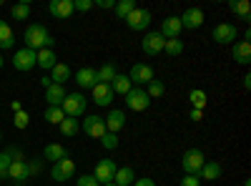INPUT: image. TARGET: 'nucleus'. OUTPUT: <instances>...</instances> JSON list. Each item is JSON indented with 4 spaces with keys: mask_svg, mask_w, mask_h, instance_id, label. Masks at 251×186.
<instances>
[{
    "mask_svg": "<svg viewBox=\"0 0 251 186\" xmlns=\"http://www.w3.org/2000/svg\"><path fill=\"white\" fill-rule=\"evenodd\" d=\"M23 40H25V48H30V51H35V53L43 51V48H53V46H55V38L48 33L46 26H40V23L28 26Z\"/></svg>",
    "mask_w": 251,
    "mask_h": 186,
    "instance_id": "nucleus-1",
    "label": "nucleus"
},
{
    "mask_svg": "<svg viewBox=\"0 0 251 186\" xmlns=\"http://www.w3.org/2000/svg\"><path fill=\"white\" fill-rule=\"evenodd\" d=\"M60 108H63V113H66V116L78 118V116L86 113V108H88V98L83 96V93H68L66 101L60 103Z\"/></svg>",
    "mask_w": 251,
    "mask_h": 186,
    "instance_id": "nucleus-2",
    "label": "nucleus"
},
{
    "mask_svg": "<svg viewBox=\"0 0 251 186\" xmlns=\"http://www.w3.org/2000/svg\"><path fill=\"white\" fill-rule=\"evenodd\" d=\"M203 163H206V159H203V154H201L199 149H188V151L181 156V169H183V174H188V176H199L201 169H203Z\"/></svg>",
    "mask_w": 251,
    "mask_h": 186,
    "instance_id": "nucleus-3",
    "label": "nucleus"
},
{
    "mask_svg": "<svg viewBox=\"0 0 251 186\" xmlns=\"http://www.w3.org/2000/svg\"><path fill=\"white\" fill-rule=\"evenodd\" d=\"M149 106H151V98H149V93H146L143 88L133 86L128 93H126V108H128V111L141 113V111H146Z\"/></svg>",
    "mask_w": 251,
    "mask_h": 186,
    "instance_id": "nucleus-4",
    "label": "nucleus"
},
{
    "mask_svg": "<svg viewBox=\"0 0 251 186\" xmlns=\"http://www.w3.org/2000/svg\"><path fill=\"white\" fill-rule=\"evenodd\" d=\"M151 20H153L151 10H146V8H133L128 15H126V26H128L131 30H146V28L151 26Z\"/></svg>",
    "mask_w": 251,
    "mask_h": 186,
    "instance_id": "nucleus-5",
    "label": "nucleus"
},
{
    "mask_svg": "<svg viewBox=\"0 0 251 186\" xmlns=\"http://www.w3.org/2000/svg\"><path fill=\"white\" fill-rule=\"evenodd\" d=\"M116 171H118V166H116L113 159H100V161L96 163V174H93V176H96L98 184H113Z\"/></svg>",
    "mask_w": 251,
    "mask_h": 186,
    "instance_id": "nucleus-6",
    "label": "nucleus"
},
{
    "mask_svg": "<svg viewBox=\"0 0 251 186\" xmlns=\"http://www.w3.org/2000/svg\"><path fill=\"white\" fill-rule=\"evenodd\" d=\"M128 78H131V83L133 86H149L151 80L156 78V73H153V68L151 66H146V63H136L131 71H128Z\"/></svg>",
    "mask_w": 251,
    "mask_h": 186,
    "instance_id": "nucleus-7",
    "label": "nucleus"
},
{
    "mask_svg": "<svg viewBox=\"0 0 251 186\" xmlns=\"http://www.w3.org/2000/svg\"><path fill=\"white\" fill-rule=\"evenodd\" d=\"M73 174H75V161L68 159V156L60 159V161H55L53 169H50L53 181H68V179H73Z\"/></svg>",
    "mask_w": 251,
    "mask_h": 186,
    "instance_id": "nucleus-8",
    "label": "nucleus"
},
{
    "mask_svg": "<svg viewBox=\"0 0 251 186\" xmlns=\"http://www.w3.org/2000/svg\"><path fill=\"white\" fill-rule=\"evenodd\" d=\"M236 38H239V33H236V26H231V23H219L214 28V40L219 46H234Z\"/></svg>",
    "mask_w": 251,
    "mask_h": 186,
    "instance_id": "nucleus-9",
    "label": "nucleus"
},
{
    "mask_svg": "<svg viewBox=\"0 0 251 186\" xmlns=\"http://www.w3.org/2000/svg\"><path fill=\"white\" fill-rule=\"evenodd\" d=\"M163 35L156 30V33H146L143 35V40H141V51L146 53V55H158V53H163Z\"/></svg>",
    "mask_w": 251,
    "mask_h": 186,
    "instance_id": "nucleus-10",
    "label": "nucleus"
},
{
    "mask_svg": "<svg viewBox=\"0 0 251 186\" xmlns=\"http://www.w3.org/2000/svg\"><path fill=\"white\" fill-rule=\"evenodd\" d=\"M13 66H15V71H30V68H35L38 63H35V51H30V48H20V51H15V55H13Z\"/></svg>",
    "mask_w": 251,
    "mask_h": 186,
    "instance_id": "nucleus-11",
    "label": "nucleus"
},
{
    "mask_svg": "<svg viewBox=\"0 0 251 186\" xmlns=\"http://www.w3.org/2000/svg\"><path fill=\"white\" fill-rule=\"evenodd\" d=\"M80 129L91 138H100L103 133H106V121H103L100 116H86V121L80 123Z\"/></svg>",
    "mask_w": 251,
    "mask_h": 186,
    "instance_id": "nucleus-12",
    "label": "nucleus"
},
{
    "mask_svg": "<svg viewBox=\"0 0 251 186\" xmlns=\"http://www.w3.org/2000/svg\"><path fill=\"white\" fill-rule=\"evenodd\" d=\"M178 20H181V28L196 30V28L203 26V10H201V8H188L183 15H178Z\"/></svg>",
    "mask_w": 251,
    "mask_h": 186,
    "instance_id": "nucleus-13",
    "label": "nucleus"
},
{
    "mask_svg": "<svg viewBox=\"0 0 251 186\" xmlns=\"http://www.w3.org/2000/svg\"><path fill=\"white\" fill-rule=\"evenodd\" d=\"M183 28H181V20H178V15H169V18H163L161 20V35H163V40H174V38H178V33H181Z\"/></svg>",
    "mask_w": 251,
    "mask_h": 186,
    "instance_id": "nucleus-14",
    "label": "nucleus"
},
{
    "mask_svg": "<svg viewBox=\"0 0 251 186\" xmlns=\"http://www.w3.org/2000/svg\"><path fill=\"white\" fill-rule=\"evenodd\" d=\"M91 91H93V101H96V106H111L113 98H116V93H113V88H111L108 83H96Z\"/></svg>",
    "mask_w": 251,
    "mask_h": 186,
    "instance_id": "nucleus-15",
    "label": "nucleus"
},
{
    "mask_svg": "<svg viewBox=\"0 0 251 186\" xmlns=\"http://www.w3.org/2000/svg\"><path fill=\"white\" fill-rule=\"evenodd\" d=\"M48 13L53 18H71L75 10H73V0H50V5H48Z\"/></svg>",
    "mask_w": 251,
    "mask_h": 186,
    "instance_id": "nucleus-16",
    "label": "nucleus"
},
{
    "mask_svg": "<svg viewBox=\"0 0 251 186\" xmlns=\"http://www.w3.org/2000/svg\"><path fill=\"white\" fill-rule=\"evenodd\" d=\"M231 55L239 66H249L251 63V43H244V40H236L231 46Z\"/></svg>",
    "mask_w": 251,
    "mask_h": 186,
    "instance_id": "nucleus-17",
    "label": "nucleus"
},
{
    "mask_svg": "<svg viewBox=\"0 0 251 186\" xmlns=\"http://www.w3.org/2000/svg\"><path fill=\"white\" fill-rule=\"evenodd\" d=\"M35 63H38V68H43V71H53V66L58 63L55 51H53V48H43V51H38V53H35Z\"/></svg>",
    "mask_w": 251,
    "mask_h": 186,
    "instance_id": "nucleus-18",
    "label": "nucleus"
},
{
    "mask_svg": "<svg viewBox=\"0 0 251 186\" xmlns=\"http://www.w3.org/2000/svg\"><path fill=\"white\" fill-rule=\"evenodd\" d=\"M103 121H106V131H108V133H118V131L126 126V113L118 111V108H113V111L108 113V118H103Z\"/></svg>",
    "mask_w": 251,
    "mask_h": 186,
    "instance_id": "nucleus-19",
    "label": "nucleus"
},
{
    "mask_svg": "<svg viewBox=\"0 0 251 186\" xmlns=\"http://www.w3.org/2000/svg\"><path fill=\"white\" fill-rule=\"evenodd\" d=\"M75 83L80 88H93L98 83V78H96V68H80L75 73Z\"/></svg>",
    "mask_w": 251,
    "mask_h": 186,
    "instance_id": "nucleus-20",
    "label": "nucleus"
},
{
    "mask_svg": "<svg viewBox=\"0 0 251 186\" xmlns=\"http://www.w3.org/2000/svg\"><path fill=\"white\" fill-rule=\"evenodd\" d=\"M66 88L63 86H58V83H53V86H48L46 88V101H48V106H60L63 101H66Z\"/></svg>",
    "mask_w": 251,
    "mask_h": 186,
    "instance_id": "nucleus-21",
    "label": "nucleus"
},
{
    "mask_svg": "<svg viewBox=\"0 0 251 186\" xmlns=\"http://www.w3.org/2000/svg\"><path fill=\"white\" fill-rule=\"evenodd\" d=\"M15 46V33L13 28L5 23V20H0V51H8Z\"/></svg>",
    "mask_w": 251,
    "mask_h": 186,
    "instance_id": "nucleus-22",
    "label": "nucleus"
},
{
    "mask_svg": "<svg viewBox=\"0 0 251 186\" xmlns=\"http://www.w3.org/2000/svg\"><path fill=\"white\" fill-rule=\"evenodd\" d=\"M8 179H13V181H25V179H30L28 163H25V161H13L10 169H8Z\"/></svg>",
    "mask_w": 251,
    "mask_h": 186,
    "instance_id": "nucleus-23",
    "label": "nucleus"
},
{
    "mask_svg": "<svg viewBox=\"0 0 251 186\" xmlns=\"http://www.w3.org/2000/svg\"><path fill=\"white\" fill-rule=\"evenodd\" d=\"M111 88H113V93H121V96H126L131 88H133V83H131V78L126 76V73H116V78L111 80Z\"/></svg>",
    "mask_w": 251,
    "mask_h": 186,
    "instance_id": "nucleus-24",
    "label": "nucleus"
},
{
    "mask_svg": "<svg viewBox=\"0 0 251 186\" xmlns=\"http://www.w3.org/2000/svg\"><path fill=\"white\" fill-rule=\"evenodd\" d=\"M219 176H221V163L219 161H206L201 174H199V179H203V181H216Z\"/></svg>",
    "mask_w": 251,
    "mask_h": 186,
    "instance_id": "nucleus-25",
    "label": "nucleus"
},
{
    "mask_svg": "<svg viewBox=\"0 0 251 186\" xmlns=\"http://www.w3.org/2000/svg\"><path fill=\"white\" fill-rule=\"evenodd\" d=\"M50 80H53V83H58V86H63L66 80H71V68L66 63H55L53 71H50Z\"/></svg>",
    "mask_w": 251,
    "mask_h": 186,
    "instance_id": "nucleus-26",
    "label": "nucleus"
},
{
    "mask_svg": "<svg viewBox=\"0 0 251 186\" xmlns=\"http://www.w3.org/2000/svg\"><path fill=\"white\" fill-rule=\"evenodd\" d=\"M116 186H133V181H136V171L131 169V166H121L118 171H116Z\"/></svg>",
    "mask_w": 251,
    "mask_h": 186,
    "instance_id": "nucleus-27",
    "label": "nucleus"
},
{
    "mask_svg": "<svg viewBox=\"0 0 251 186\" xmlns=\"http://www.w3.org/2000/svg\"><path fill=\"white\" fill-rule=\"evenodd\" d=\"M43 156H46V161L55 163V161H60V159H66L68 154H66V149H63L60 143H48V146L43 149Z\"/></svg>",
    "mask_w": 251,
    "mask_h": 186,
    "instance_id": "nucleus-28",
    "label": "nucleus"
},
{
    "mask_svg": "<svg viewBox=\"0 0 251 186\" xmlns=\"http://www.w3.org/2000/svg\"><path fill=\"white\" fill-rule=\"evenodd\" d=\"M228 8H231V13H236L241 20H249V18H251L249 0H231V3H228Z\"/></svg>",
    "mask_w": 251,
    "mask_h": 186,
    "instance_id": "nucleus-29",
    "label": "nucleus"
},
{
    "mask_svg": "<svg viewBox=\"0 0 251 186\" xmlns=\"http://www.w3.org/2000/svg\"><path fill=\"white\" fill-rule=\"evenodd\" d=\"M96 78H98V83H108V86H111V80L116 78V66H113V63H103V66L96 71Z\"/></svg>",
    "mask_w": 251,
    "mask_h": 186,
    "instance_id": "nucleus-30",
    "label": "nucleus"
},
{
    "mask_svg": "<svg viewBox=\"0 0 251 186\" xmlns=\"http://www.w3.org/2000/svg\"><path fill=\"white\" fill-rule=\"evenodd\" d=\"M58 129H60V133H63V136H75V133L80 131V123H78L75 118L66 116V118L60 121V126H58Z\"/></svg>",
    "mask_w": 251,
    "mask_h": 186,
    "instance_id": "nucleus-31",
    "label": "nucleus"
},
{
    "mask_svg": "<svg viewBox=\"0 0 251 186\" xmlns=\"http://www.w3.org/2000/svg\"><path fill=\"white\" fill-rule=\"evenodd\" d=\"M10 15H13L15 20H28V18H30V3H28V0H23V3H15V5L10 8Z\"/></svg>",
    "mask_w": 251,
    "mask_h": 186,
    "instance_id": "nucleus-32",
    "label": "nucleus"
},
{
    "mask_svg": "<svg viewBox=\"0 0 251 186\" xmlns=\"http://www.w3.org/2000/svg\"><path fill=\"white\" fill-rule=\"evenodd\" d=\"M163 53H166V55H171V58L181 55V53H183V40H178V38L166 40V43H163Z\"/></svg>",
    "mask_w": 251,
    "mask_h": 186,
    "instance_id": "nucleus-33",
    "label": "nucleus"
},
{
    "mask_svg": "<svg viewBox=\"0 0 251 186\" xmlns=\"http://www.w3.org/2000/svg\"><path fill=\"white\" fill-rule=\"evenodd\" d=\"M188 101H191V106L194 108H199V111H203V106H206V91H201V88H194L191 93H188Z\"/></svg>",
    "mask_w": 251,
    "mask_h": 186,
    "instance_id": "nucleus-34",
    "label": "nucleus"
},
{
    "mask_svg": "<svg viewBox=\"0 0 251 186\" xmlns=\"http://www.w3.org/2000/svg\"><path fill=\"white\" fill-rule=\"evenodd\" d=\"M43 116H46V121H48V123H55V126H60V121L66 118V113H63V108H60V106H48Z\"/></svg>",
    "mask_w": 251,
    "mask_h": 186,
    "instance_id": "nucleus-35",
    "label": "nucleus"
},
{
    "mask_svg": "<svg viewBox=\"0 0 251 186\" xmlns=\"http://www.w3.org/2000/svg\"><path fill=\"white\" fill-rule=\"evenodd\" d=\"M133 8H136V3H133V0H118L113 10H116V15H118V18H123V20H126V15H128Z\"/></svg>",
    "mask_w": 251,
    "mask_h": 186,
    "instance_id": "nucleus-36",
    "label": "nucleus"
},
{
    "mask_svg": "<svg viewBox=\"0 0 251 186\" xmlns=\"http://www.w3.org/2000/svg\"><path fill=\"white\" fill-rule=\"evenodd\" d=\"M149 98H161L163 93H166V86H163V80H158V78H153L151 83H149Z\"/></svg>",
    "mask_w": 251,
    "mask_h": 186,
    "instance_id": "nucleus-37",
    "label": "nucleus"
},
{
    "mask_svg": "<svg viewBox=\"0 0 251 186\" xmlns=\"http://www.w3.org/2000/svg\"><path fill=\"white\" fill-rule=\"evenodd\" d=\"M98 141H100V146H103V149H108V151L118 149V133H108V131H106Z\"/></svg>",
    "mask_w": 251,
    "mask_h": 186,
    "instance_id": "nucleus-38",
    "label": "nucleus"
},
{
    "mask_svg": "<svg viewBox=\"0 0 251 186\" xmlns=\"http://www.w3.org/2000/svg\"><path fill=\"white\" fill-rule=\"evenodd\" d=\"M10 156H8V151H3L0 154V179H8V169H10Z\"/></svg>",
    "mask_w": 251,
    "mask_h": 186,
    "instance_id": "nucleus-39",
    "label": "nucleus"
},
{
    "mask_svg": "<svg viewBox=\"0 0 251 186\" xmlns=\"http://www.w3.org/2000/svg\"><path fill=\"white\" fill-rule=\"evenodd\" d=\"M13 123H15V129H28V123H30V116H28L25 111H18V113H15V121H13Z\"/></svg>",
    "mask_w": 251,
    "mask_h": 186,
    "instance_id": "nucleus-40",
    "label": "nucleus"
},
{
    "mask_svg": "<svg viewBox=\"0 0 251 186\" xmlns=\"http://www.w3.org/2000/svg\"><path fill=\"white\" fill-rule=\"evenodd\" d=\"M75 186H100V184L96 181V176H93V174H83V176H78Z\"/></svg>",
    "mask_w": 251,
    "mask_h": 186,
    "instance_id": "nucleus-41",
    "label": "nucleus"
},
{
    "mask_svg": "<svg viewBox=\"0 0 251 186\" xmlns=\"http://www.w3.org/2000/svg\"><path fill=\"white\" fill-rule=\"evenodd\" d=\"M93 8V0H73V10L78 13H88Z\"/></svg>",
    "mask_w": 251,
    "mask_h": 186,
    "instance_id": "nucleus-42",
    "label": "nucleus"
},
{
    "mask_svg": "<svg viewBox=\"0 0 251 186\" xmlns=\"http://www.w3.org/2000/svg\"><path fill=\"white\" fill-rule=\"evenodd\" d=\"M178 186H201V179H199V176H188V174H186V176L181 179V184H178Z\"/></svg>",
    "mask_w": 251,
    "mask_h": 186,
    "instance_id": "nucleus-43",
    "label": "nucleus"
},
{
    "mask_svg": "<svg viewBox=\"0 0 251 186\" xmlns=\"http://www.w3.org/2000/svg\"><path fill=\"white\" fill-rule=\"evenodd\" d=\"M25 163H28V174H30V176L43 171V163H40V161H25Z\"/></svg>",
    "mask_w": 251,
    "mask_h": 186,
    "instance_id": "nucleus-44",
    "label": "nucleus"
},
{
    "mask_svg": "<svg viewBox=\"0 0 251 186\" xmlns=\"http://www.w3.org/2000/svg\"><path fill=\"white\" fill-rule=\"evenodd\" d=\"M8 156H10V161H25V159H23V151L15 149V146H13V149H8Z\"/></svg>",
    "mask_w": 251,
    "mask_h": 186,
    "instance_id": "nucleus-45",
    "label": "nucleus"
},
{
    "mask_svg": "<svg viewBox=\"0 0 251 186\" xmlns=\"http://www.w3.org/2000/svg\"><path fill=\"white\" fill-rule=\"evenodd\" d=\"M133 186H156V181H153V179H149V176H143V179H136V181H133Z\"/></svg>",
    "mask_w": 251,
    "mask_h": 186,
    "instance_id": "nucleus-46",
    "label": "nucleus"
},
{
    "mask_svg": "<svg viewBox=\"0 0 251 186\" xmlns=\"http://www.w3.org/2000/svg\"><path fill=\"white\" fill-rule=\"evenodd\" d=\"M201 116H203V111H199V108H191V113H188L191 121H201Z\"/></svg>",
    "mask_w": 251,
    "mask_h": 186,
    "instance_id": "nucleus-47",
    "label": "nucleus"
},
{
    "mask_svg": "<svg viewBox=\"0 0 251 186\" xmlns=\"http://www.w3.org/2000/svg\"><path fill=\"white\" fill-rule=\"evenodd\" d=\"M40 86H43V88L53 86V80H50V76H43V78H40Z\"/></svg>",
    "mask_w": 251,
    "mask_h": 186,
    "instance_id": "nucleus-48",
    "label": "nucleus"
},
{
    "mask_svg": "<svg viewBox=\"0 0 251 186\" xmlns=\"http://www.w3.org/2000/svg\"><path fill=\"white\" fill-rule=\"evenodd\" d=\"M10 108H13V113H18V111H23V106H20V101H13V103H10Z\"/></svg>",
    "mask_w": 251,
    "mask_h": 186,
    "instance_id": "nucleus-49",
    "label": "nucleus"
},
{
    "mask_svg": "<svg viewBox=\"0 0 251 186\" xmlns=\"http://www.w3.org/2000/svg\"><path fill=\"white\" fill-rule=\"evenodd\" d=\"M249 86H251V76L246 73V76H244V88H249Z\"/></svg>",
    "mask_w": 251,
    "mask_h": 186,
    "instance_id": "nucleus-50",
    "label": "nucleus"
},
{
    "mask_svg": "<svg viewBox=\"0 0 251 186\" xmlns=\"http://www.w3.org/2000/svg\"><path fill=\"white\" fill-rule=\"evenodd\" d=\"M3 63H5V58H3V55H0V68H3Z\"/></svg>",
    "mask_w": 251,
    "mask_h": 186,
    "instance_id": "nucleus-51",
    "label": "nucleus"
},
{
    "mask_svg": "<svg viewBox=\"0 0 251 186\" xmlns=\"http://www.w3.org/2000/svg\"><path fill=\"white\" fill-rule=\"evenodd\" d=\"M244 186H251V181H249V179H246V181H244Z\"/></svg>",
    "mask_w": 251,
    "mask_h": 186,
    "instance_id": "nucleus-52",
    "label": "nucleus"
},
{
    "mask_svg": "<svg viewBox=\"0 0 251 186\" xmlns=\"http://www.w3.org/2000/svg\"><path fill=\"white\" fill-rule=\"evenodd\" d=\"M100 186H116V184H100Z\"/></svg>",
    "mask_w": 251,
    "mask_h": 186,
    "instance_id": "nucleus-53",
    "label": "nucleus"
},
{
    "mask_svg": "<svg viewBox=\"0 0 251 186\" xmlns=\"http://www.w3.org/2000/svg\"><path fill=\"white\" fill-rule=\"evenodd\" d=\"M0 5H3V0H0Z\"/></svg>",
    "mask_w": 251,
    "mask_h": 186,
    "instance_id": "nucleus-54",
    "label": "nucleus"
},
{
    "mask_svg": "<svg viewBox=\"0 0 251 186\" xmlns=\"http://www.w3.org/2000/svg\"><path fill=\"white\" fill-rule=\"evenodd\" d=\"M0 138H3V133H0Z\"/></svg>",
    "mask_w": 251,
    "mask_h": 186,
    "instance_id": "nucleus-55",
    "label": "nucleus"
}]
</instances>
